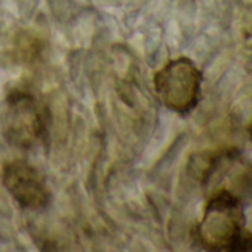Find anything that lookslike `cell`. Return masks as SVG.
<instances>
[{"instance_id": "6da1fadb", "label": "cell", "mask_w": 252, "mask_h": 252, "mask_svg": "<svg viewBox=\"0 0 252 252\" xmlns=\"http://www.w3.org/2000/svg\"><path fill=\"white\" fill-rule=\"evenodd\" d=\"M245 231V214L240 200L228 190L215 191L197 225V240L211 251H233Z\"/></svg>"}, {"instance_id": "7a4b0ae2", "label": "cell", "mask_w": 252, "mask_h": 252, "mask_svg": "<svg viewBox=\"0 0 252 252\" xmlns=\"http://www.w3.org/2000/svg\"><path fill=\"white\" fill-rule=\"evenodd\" d=\"M202 73L189 58H177L155 76V89L160 101L178 114L190 113L200 98Z\"/></svg>"}, {"instance_id": "3957f363", "label": "cell", "mask_w": 252, "mask_h": 252, "mask_svg": "<svg viewBox=\"0 0 252 252\" xmlns=\"http://www.w3.org/2000/svg\"><path fill=\"white\" fill-rule=\"evenodd\" d=\"M46 132L45 110L29 91L15 89L6 99L3 135L18 149H30Z\"/></svg>"}, {"instance_id": "277c9868", "label": "cell", "mask_w": 252, "mask_h": 252, "mask_svg": "<svg viewBox=\"0 0 252 252\" xmlns=\"http://www.w3.org/2000/svg\"><path fill=\"white\" fill-rule=\"evenodd\" d=\"M3 184L24 209H43L51 200V191L45 178L27 162L15 160L8 163L3 169Z\"/></svg>"}, {"instance_id": "5b68a950", "label": "cell", "mask_w": 252, "mask_h": 252, "mask_svg": "<svg viewBox=\"0 0 252 252\" xmlns=\"http://www.w3.org/2000/svg\"><path fill=\"white\" fill-rule=\"evenodd\" d=\"M233 251H252V234L243 231L236 245L233 246Z\"/></svg>"}, {"instance_id": "8992f818", "label": "cell", "mask_w": 252, "mask_h": 252, "mask_svg": "<svg viewBox=\"0 0 252 252\" xmlns=\"http://www.w3.org/2000/svg\"><path fill=\"white\" fill-rule=\"evenodd\" d=\"M243 187L252 193V169L246 175H243Z\"/></svg>"}, {"instance_id": "52a82bcc", "label": "cell", "mask_w": 252, "mask_h": 252, "mask_svg": "<svg viewBox=\"0 0 252 252\" xmlns=\"http://www.w3.org/2000/svg\"><path fill=\"white\" fill-rule=\"evenodd\" d=\"M249 135H251V140H252V125H251V128H249Z\"/></svg>"}]
</instances>
